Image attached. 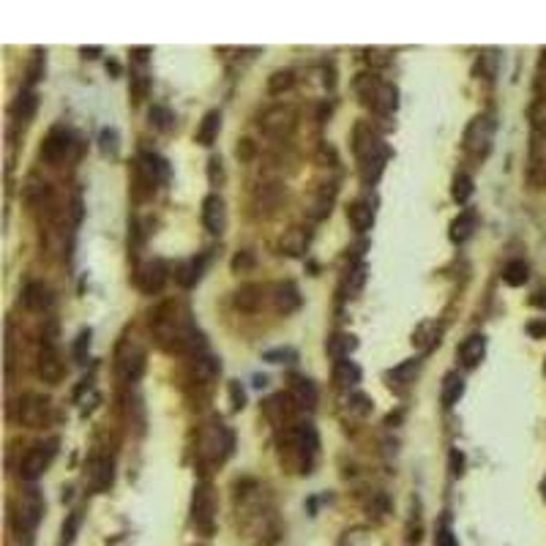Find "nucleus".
I'll list each match as a JSON object with an SVG mask.
<instances>
[{
	"label": "nucleus",
	"instance_id": "nucleus-30",
	"mask_svg": "<svg viewBox=\"0 0 546 546\" xmlns=\"http://www.w3.org/2000/svg\"><path fill=\"white\" fill-rule=\"evenodd\" d=\"M412 344L421 347V350H432L434 344H440V325H437L434 319L421 322V325L415 328V333H412Z\"/></svg>",
	"mask_w": 546,
	"mask_h": 546
},
{
	"label": "nucleus",
	"instance_id": "nucleus-45",
	"mask_svg": "<svg viewBox=\"0 0 546 546\" xmlns=\"http://www.w3.org/2000/svg\"><path fill=\"white\" fill-rule=\"evenodd\" d=\"M101 151L104 154H118V132L115 129H104L101 132Z\"/></svg>",
	"mask_w": 546,
	"mask_h": 546
},
{
	"label": "nucleus",
	"instance_id": "nucleus-10",
	"mask_svg": "<svg viewBox=\"0 0 546 546\" xmlns=\"http://www.w3.org/2000/svg\"><path fill=\"white\" fill-rule=\"evenodd\" d=\"M167 276H169V271H167V262H164V260H148V262H143V265L137 268V273H134L137 287H140L145 295H156V293H161V287L167 284Z\"/></svg>",
	"mask_w": 546,
	"mask_h": 546
},
{
	"label": "nucleus",
	"instance_id": "nucleus-3",
	"mask_svg": "<svg viewBox=\"0 0 546 546\" xmlns=\"http://www.w3.org/2000/svg\"><path fill=\"white\" fill-rule=\"evenodd\" d=\"M355 87H358V93L364 96V101H366L375 112H380V115L396 112V107H399V90H396V85L364 74V77L355 82Z\"/></svg>",
	"mask_w": 546,
	"mask_h": 546
},
{
	"label": "nucleus",
	"instance_id": "nucleus-11",
	"mask_svg": "<svg viewBox=\"0 0 546 546\" xmlns=\"http://www.w3.org/2000/svg\"><path fill=\"white\" fill-rule=\"evenodd\" d=\"M19 421L25 426H44L50 421V399L41 396V393H28L22 401H19Z\"/></svg>",
	"mask_w": 546,
	"mask_h": 546
},
{
	"label": "nucleus",
	"instance_id": "nucleus-40",
	"mask_svg": "<svg viewBox=\"0 0 546 546\" xmlns=\"http://www.w3.org/2000/svg\"><path fill=\"white\" fill-rule=\"evenodd\" d=\"M172 112L167 109V107H154L151 109V123L156 126V129H161V132H169L172 129Z\"/></svg>",
	"mask_w": 546,
	"mask_h": 546
},
{
	"label": "nucleus",
	"instance_id": "nucleus-52",
	"mask_svg": "<svg viewBox=\"0 0 546 546\" xmlns=\"http://www.w3.org/2000/svg\"><path fill=\"white\" fill-rule=\"evenodd\" d=\"M451 468H454V475H462V468H465V456L459 451L451 454Z\"/></svg>",
	"mask_w": 546,
	"mask_h": 546
},
{
	"label": "nucleus",
	"instance_id": "nucleus-50",
	"mask_svg": "<svg viewBox=\"0 0 546 546\" xmlns=\"http://www.w3.org/2000/svg\"><path fill=\"white\" fill-rule=\"evenodd\" d=\"M434 544H437V546H456V538H454V533H451L448 527H443V530L437 533Z\"/></svg>",
	"mask_w": 546,
	"mask_h": 546
},
{
	"label": "nucleus",
	"instance_id": "nucleus-55",
	"mask_svg": "<svg viewBox=\"0 0 546 546\" xmlns=\"http://www.w3.org/2000/svg\"><path fill=\"white\" fill-rule=\"evenodd\" d=\"M527 330H530V336H546V322L536 319V322L527 325Z\"/></svg>",
	"mask_w": 546,
	"mask_h": 546
},
{
	"label": "nucleus",
	"instance_id": "nucleus-25",
	"mask_svg": "<svg viewBox=\"0 0 546 546\" xmlns=\"http://www.w3.org/2000/svg\"><path fill=\"white\" fill-rule=\"evenodd\" d=\"M347 219H350L353 230L366 233V230L375 224V208H372V202H364V200L353 202V205L347 208Z\"/></svg>",
	"mask_w": 546,
	"mask_h": 546
},
{
	"label": "nucleus",
	"instance_id": "nucleus-2",
	"mask_svg": "<svg viewBox=\"0 0 546 546\" xmlns=\"http://www.w3.org/2000/svg\"><path fill=\"white\" fill-rule=\"evenodd\" d=\"M353 148L361 158V178L364 183H377L383 169H386V161H388V148L386 143L364 123L355 126V134H353Z\"/></svg>",
	"mask_w": 546,
	"mask_h": 546
},
{
	"label": "nucleus",
	"instance_id": "nucleus-48",
	"mask_svg": "<svg viewBox=\"0 0 546 546\" xmlns=\"http://www.w3.org/2000/svg\"><path fill=\"white\" fill-rule=\"evenodd\" d=\"M148 77L145 74H137L134 77V87H132V96H134V101H143L145 98V93H148Z\"/></svg>",
	"mask_w": 546,
	"mask_h": 546
},
{
	"label": "nucleus",
	"instance_id": "nucleus-18",
	"mask_svg": "<svg viewBox=\"0 0 546 546\" xmlns=\"http://www.w3.org/2000/svg\"><path fill=\"white\" fill-rule=\"evenodd\" d=\"M262 301H265V287H260V284H240L233 295L235 309H240V312L246 314L260 312L262 309Z\"/></svg>",
	"mask_w": 546,
	"mask_h": 546
},
{
	"label": "nucleus",
	"instance_id": "nucleus-49",
	"mask_svg": "<svg viewBox=\"0 0 546 546\" xmlns=\"http://www.w3.org/2000/svg\"><path fill=\"white\" fill-rule=\"evenodd\" d=\"M87 347H90V330H82L77 336V342H74V355H77V358H85Z\"/></svg>",
	"mask_w": 546,
	"mask_h": 546
},
{
	"label": "nucleus",
	"instance_id": "nucleus-35",
	"mask_svg": "<svg viewBox=\"0 0 546 546\" xmlns=\"http://www.w3.org/2000/svg\"><path fill=\"white\" fill-rule=\"evenodd\" d=\"M364 282H366V262H358V265H353L350 271H347V276H344V295L347 298H355L361 290H364Z\"/></svg>",
	"mask_w": 546,
	"mask_h": 546
},
{
	"label": "nucleus",
	"instance_id": "nucleus-54",
	"mask_svg": "<svg viewBox=\"0 0 546 546\" xmlns=\"http://www.w3.org/2000/svg\"><path fill=\"white\" fill-rule=\"evenodd\" d=\"M216 178L222 180V158H211V183H216Z\"/></svg>",
	"mask_w": 546,
	"mask_h": 546
},
{
	"label": "nucleus",
	"instance_id": "nucleus-23",
	"mask_svg": "<svg viewBox=\"0 0 546 546\" xmlns=\"http://www.w3.org/2000/svg\"><path fill=\"white\" fill-rule=\"evenodd\" d=\"M205 262H208V257H205V254H200V257H189L186 262H180V265H178V271H175L178 284H180V287H194V284L200 282L202 271H205Z\"/></svg>",
	"mask_w": 546,
	"mask_h": 546
},
{
	"label": "nucleus",
	"instance_id": "nucleus-28",
	"mask_svg": "<svg viewBox=\"0 0 546 546\" xmlns=\"http://www.w3.org/2000/svg\"><path fill=\"white\" fill-rule=\"evenodd\" d=\"M222 372V364L213 358V355H197V358H191V377L197 380V383H211L216 375Z\"/></svg>",
	"mask_w": 546,
	"mask_h": 546
},
{
	"label": "nucleus",
	"instance_id": "nucleus-47",
	"mask_svg": "<svg viewBox=\"0 0 546 546\" xmlns=\"http://www.w3.org/2000/svg\"><path fill=\"white\" fill-rule=\"evenodd\" d=\"M79 522H82V514L74 511V514L69 516V522L63 525V541H66V544H69V541H74V533H77Z\"/></svg>",
	"mask_w": 546,
	"mask_h": 546
},
{
	"label": "nucleus",
	"instance_id": "nucleus-42",
	"mask_svg": "<svg viewBox=\"0 0 546 546\" xmlns=\"http://www.w3.org/2000/svg\"><path fill=\"white\" fill-rule=\"evenodd\" d=\"M41 77H44V52L36 50V52H33V61H30V66H28V85H36Z\"/></svg>",
	"mask_w": 546,
	"mask_h": 546
},
{
	"label": "nucleus",
	"instance_id": "nucleus-44",
	"mask_svg": "<svg viewBox=\"0 0 546 546\" xmlns=\"http://www.w3.org/2000/svg\"><path fill=\"white\" fill-rule=\"evenodd\" d=\"M251 268H254V254L251 251H238L233 257L235 273H243V271H251Z\"/></svg>",
	"mask_w": 546,
	"mask_h": 546
},
{
	"label": "nucleus",
	"instance_id": "nucleus-32",
	"mask_svg": "<svg viewBox=\"0 0 546 546\" xmlns=\"http://www.w3.org/2000/svg\"><path fill=\"white\" fill-rule=\"evenodd\" d=\"M36 107H39L36 93L22 90V93L14 98V104H11V115H14V118H19V120H30V118H33V112H36Z\"/></svg>",
	"mask_w": 546,
	"mask_h": 546
},
{
	"label": "nucleus",
	"instance_id": "nucleus-46",
	"mask_svg": "<svg viewBox=\"0 0 546 546\" xmlns=\"http://www.w3.org/2000/svg\"><path fill=\"white\" fill-rule=\"evenodd\" d=\"M230 399H233V410H243L246 407V390H243V386L238 380L230 383Z\"/></svg>",
	"mask_w": 546,
	"mask_h": 546
},
{
	"label": "nucleus",
	"instance_id": "nucleus-33",
	"mask_svg": "<svg viewBox=\"0 0 546 546\" xmlns=\"http://www.w3.org/2000/svg\"><path fill=\"white\" fill-rule=\"evenodd\" d=\"M462 393H465V380H462V375H456V372H451V375H445V380H443V404L445 407H454L459 399H462Z\"/></svg>",
	"mask_w": 546,
	"mask_h": 546
},
{
	"label": "nucleus",
	"instance_id": "nucleus-38",
	"mask_svg": "<svg viewBox=\"0 0 546 546\" xmlns=\"http://www.w3.org/2000/svg\"><path fill=\"white\" fill-rule=\"evenodd\" d=\"M451 197L459 202V205H465L470 197H472V178H470L468 172H459L456 178H454V186H451Z\"/></svg>",
	"mask_w": 546,
	"mask_h": 546
},
{
	"label": "nucleus",
	"instance_id": "nucleus-14",
	"mask_svg": "<svg viewBox=\"0 0 546 546\" xmlns=\"http://www.w3.org/2000/svg\"><path fill=\"white\" fill-rule=\"evenodd\" d=\"M284 443H287L293 451H298L301 456H306V459L317 454V445H319L317 432H314L312 423H295V426H290V429L284 432Z\"/></svg>",
	"mask_w": 546,
	"mask_h": 546
},
{
	"label": "nucleus",
	"instance_id": "nucleus-21",
	"mask_svg": "<svg viewBox=\"0 0 546 546\" xmlns=\"http://www.w3.org/2000/svg\"><path fill=\"white\" fill-rule=\"evenodd\" d=\"M309 240H312V233L306 227H290L287 233L282 235V254H290V257H301L306 249H309Z\"/></svg>",
	"mask_w": 546,
	"mask_h": 546
},
{
	"label": "nucleus",
	"instance_id": "nucleus-15",
	"mask_svg": "<svg viewBox=\"0 0 546 546\" xmlns=\"http://www.w3.org/2000/svg\"><path fill=\"white\" fill-rule=\"evenodd\" d=\"M230 451H233V434L222 423H211L202 440V454H208L213 462H222L224 456H230Z\"/></svg>",
	"mask_w": 546,
	"mask_h": 546
},
{
	"label": "nucleus",
	"instance_id": "nucleus-36",
	"mask_svg": "<svg viewBox=\"0 0 546 546\" xmlns=\"http://www.w3.org/2000/svg\"><path fill=\"white\" fill-rule=\"evenodd\" d=\"M527 276H530V268H527L525 260H511V262L503 268V279H505V284H511V287H522V284L527 282Z\"/></svg>",
	"mask_w": 546,
	"mask_h": 546
},
{
	"label": "nucleus",
	"instance_id": "nucleus-20",
	"mask_svg": "<svg viewBox=\"0 0 546 546\" xmlns=\"http://www.w3.org/2000/svg\"><path fill=\"white\" fill-rule=\"evenodd\" d=\"M456 355H459V361H462L465 369L478 366V364L483 361V355H486V336H483V333H472V336H468V339L459 344Z\"/></svg>",
	"mask_w": 546,
	"mask_h": 546
},
{
	"label": "nucleus",
	"instance_id": "nucleus-29",
	"mask_svg": "<svg viewBox=\"0 0 546 546\" xmlns=\"http://www.w3.org/2000/svg\"><path fill=\"white\" fill-rule=\"evenodd\" d=\"M333 383L342 386V388L358 386V383H361V366H358L355 361H350V358L336 361V366H333Z\"/></svg>",
	"mask_w": 546,
	"mask_h": 546
},
{
	"label": "nucleus",
	"instance_id": "nucleus-17",
	"mask_svg": "<svg viewBox=\"0 0 546 546\" xmlns=\"http://www.w3.org/2000/svg\"><path fill=\"white\" fill-rule=\"evenodd\" d=\"M22 301L30 312H47L55 304V293L47 282H28L22 290Z\"/></svg>",
	"mask_w": 546,
	"mask_h": 546
},
{
	"label": "nucleus",
	"instance_id": "nucleus-13",
	"mask_svg": "<svg viewBox=\"0 0 546 546\" xmlns=\"http://www.w3.org/2000/svg\"><path fill=\"white\" fill-rule=\"evenodd\" d=\"M41 514H44L41 494H39L36 489H30V492H25V494H22L19 508H17V514H14V522H17V527H19V530H33V527L39 525Z\"/></svg>",
	"mask_w": 546,
	"mask_h": 546
},
{
	"label": "nucleus",
	"instance_id": "nucleus-16",
	"mask_svg": "<svg viewBox=\"0 0 546 546\" xmlns=\"http://www.w3.org/2000/svg\"><path fill=\"white\" fill-rule=\"evenodd\" d=\"M202 224L211 235H222L227 227V208L219 194H208L202 202Z\"/></svg>",
	"mask_w": 546,
	"mask_h": 546
},
{
	"label": "nucleus",
	"instance_id": "nucleus-6",
	"mask_svg": "<svg viewBox=\"0 0 546 546\" xmlns=\"http://www.w3.org/2000/svg\"><path fill=\"white\" fill-rule=\"evenodd\" d=\"M492 137H494V123L486 115L472 118L465 129V151L470 156H486L492 151Z\"/></svg>",
	"mask_w": 546,
	"mask_h": 546
},
{
	"label": "nucleus",
	"instance_id": "nucleus-31",
	"mask_svg": "<svg viewBox=\"0 0 546 546\" xmlns=\"http://www.w3.org/2000/svg\"><path fill=\"white\" fill-rule=\"evenodd\" d=\"M475 230V213L472 211H465V213H459L454 222H451V240L454 243H465L470 240V235Z\"/></svg>",
	"mask_w": 546,
	"mask_h": 546
},
{
	"label": "nucleus",
	"instance_id": "nucleus-1",
	"mask_svg": "<svg viewBox=\"0 0 546 546\" xmlns=\"http://www.w3.org/2000/svg\"><path fill=\"white\" fill-rule=\"evenodd\" d=\"M154 336H156L158 347H164L167 353H180V355H202L208 350L202 330H197V325L191 322V312L186 304L180 301H167L154 312Z\"/></svg>",
	"mask_w": 546,
	"mask_h": 546
},
{
	"label": "nucleus",
	"instance_id": "nucleus-41",
	"mask_svg": "<svg viewBox=\"0 0 546 546\" xmlns=\"http://www.w3.org/2000/svg\"><path fill=\"white\" fill-rule=\"evenodd\" d=\"M494 69H497V55L494 52H483L481 58H478V66H475V74H481V77H494Z\"/></svg>",
	"mask_w": 546,
	"mask_h": 546
},
{
	"label": "nucleus",
	"instance_id": "nucleus-7",
	"mask_svg": "<svg viewBox=\"0 0 546 546\" xmlns=\"http://www.w3.org/2000/svg\"><path fill=\"white\" fill-rule=\"evenodd\" d=\"M295 126V109L290 104H273L260 115V129L271 137H284Z\"/></svg>",
	"mask_w": 546,
	"mask_h": 546
},
{
	"label": "nucleus",
	"instance_id": "nucleus-4",
	"mask_svg": "<svg viewBox=\"0 0 546 546\" xmlns=\"http://www.w3.org/2000/svg\"><path fill=\"white\" fill-rule=\"evenodd\" d=\"M115 372L123 383H134L140 380V375L145 372V347L137 339H123L118 353H115Z\"/></svg>",
	"mask_w": 546,
	"mask_h": 546
},
{
	"label": "nucleus",
	"instance_id": "nucleus-12",
	"mask_svg": "<svg viewBox=\"0 0 546 546\" xmlns=\"http://www.w3.org/2000/svg\"><path fill=\"white\" fill-rule=\"evenodd\" d=\"M191 519L200 530L211 533L213 530V494H211V486L208 483H200L194 489V497H191Z\"/></svg>",
	"mask_w": 546,
	"mask_h": 546
},
{
	"label": "nucleus",
	"instance_id": "nucleus-34",
	"mask_svg": "<svg viewBox=\"0 0 546 546\" xmlns=\"http://www.w3.org/2000/svg\"><path fill=\"white\" fill-rule=\"evenodd\" d=\"M140 167L148 172L151 183H158V180H167V178H169V164L161 156H156V154H143Z\"/></svg>",
	"mask_w": 546,
	"mask_h": 546
},
{
	"label": "nucleus",
	"instance_id": "nucleus-26",
	"mask_svg": "<svg viewBox=\"0 0 546 546\" xmlns=\"http://www.w3.org/2000/svg\"><path fill=\"white\" fill-rule=\"evenodd\" d=\"M358 347V339L353 333H333L328 342H325V353L333 358V361H344L350 358V353Z\"/></svg>",
	"mask_w": 546,
	"mask_h": 546
},
{
	"label": "nucleus",
	"instance_id": "nucleus-53",
	"mask_svg": "<svg viewBox=\"0 0 546 546\" xmlns=\"http://www.w3.org/2000/svg\"><path fill=\"white\" fill-rule=\"evenodd\" d=\"M254 154V145H251V140H240V145H238V156L240 158H251Z\"/></svg>",
	"mask_w": 546,
	"mask_h": 546
},
{
	"label": "nucleus",
	"instance_id": "nucleus-43",
	"mask_svg": "<svg viewBox=\"0 0 546 546\" xmlns=\"http://www.w3.org/2000/svg\"><path fill=\"white\" fill-rule=\"evenodd\" d=\"M295 358H298V353L293 347H276V350H268L265 353V361H271V364H290Z\"/></svg>",
	"mask_w": 546,
	"mask_h": 546
},
{
	"label": "nucleus",
	"instance_id": "nucleus-22",
	"mask_svg": "<svg viewBox=\"0 0 546 546\" xmlns=\"http://www.w3.org/2000/svg\"><path fill=\"white\" fill-rule=\"evenodd\" d=\"M112 478H115V465L109 456H96L90 462V483L96 492H107L112 486Z\"/></svg>",
	"mask_w": 546,
	"mask_h": 546
},
{
	"label": "nucleus",
	"instance_id": "nucleus-59",
	"mask_svg": "<svg viewBox=\"0 0 546 546\" xmlns=\"http://www.w3.org/2000/svg\"><path fill=\"white\" fill-rule=\"evenodd\" d=\"M544 369H546V366H544Z\"/></svg>",
	"mask_w": 546,
	"mask_h": 546
},
{
	"label": "nucleus",
	"instance_id": "nucleus-56",
	"mask_svg": "<svg viewBox=\"0 0 546 546\" xmlns=\"http://www.w3.org/2000/svg\"><path fill=\"white\" fill-rule=\"evenodd\" d=\"M82 55L85 58H98L101 55V47H82Z\"/></svg>",
	"mask_w": 546,
	"mask_h": 546
},
{
	"label": "nucleus",
	"instance_id": "nucleus-58",
	"mask_svg": "<svg viewBox=\"0 0 546 546\" xmlns=\"http://www.w3.org/2000/svg\"><path fill=\"white\" fill-rule=\"evenodd\" d=\"M541 492H544V500H546V478H544V483H541Z\"/></svg>",
	"mask_w": 546,
	"mask_h": 546
},
{
	"label": "nucleus",
	"instance_id": "nucleus-19",
	"mask_svg": "<svg viewBox=\"0 0 546 546\" xmlns=\"http://www.w3.org/2000/svg\"><path fill=\"white\" fill-rule=\"evenodd\" d=\"M271 301H273V309L279 314H290L301 306V290H298L293 282H279V284L273 287Z\"/></svg>",
	"mask_w": 546,
	"mask_h": 546
},
{
	"label": "nucleus",
	"instance_id": "nucleus-57",
	"mask_svg": "<svg viewBox=\"0 0 546 546\" xmlns=\"http://www.w3.org/2000/svg\"><path fill=\"white\" fill-rule=\"evenodd\" d=\"M107 72H112V74H120V66H118L115 61H109V63H107Z\"/></svg>",
	"mask_w": 546,
	"mask_h": 546
},
{
	"label": "nucleus",
	"instance_id": "nucleus-9",
	"mask_svg": "<svg viewBox=\"0 0 546 546\" xmlns=\"http://www.w3.org/2000/svg\"><path fill=\"white\" fill-rule=\"evenodd\" d=\"M72 151H74V134L69 129H61V126L52 129L47 134L44 145H41V156H44V161H50V164L66 161V158L72 156Z\"/></svg>",
	"mask_w": 546,
	"mask_h": 546
},
{
	"label": "nucleus",
	"instance_id": "nucleus-51",
	"mask_svg": "<svg viewBox=\"0 0 546 546\" xmlns=\"http://www.w3.org/2000/svg\"><path fill=\"white\" fill-rule=\"evenodd\" d=\"M353 401H355V410H358V412H369V410H372V404H369V399H366L364 393H355Z\"/></svg>",
	"mask_w": 546,
	"mask_h": 546
},
{
	"label": "nucleus",
	"instance_id": "nucleus-27",
	"mask_svg": "<svg viewBox=\"0 0 546 546\" xmlns=\"http://www.w3.org/2000/svg\"><path fill=\"white\" fill-rule=\"evenodd\" d=\"M219 129H222V112L219 109L205 112V118H202V123L197 129V143L205 145V148H211L216 143V137H219Z\"/></svg>",
	"mask_w": 546,
	"mask_h": 546
},
{
	"label": "nucleus",
	"instance_id": "nucleus-5",
	"mask_svg": "<svg viewBox=\"0 0 546 546\" xmlns=\"http://www.w3.org/2000/svg\"><path fill=\"white\" fill-rule=\"evenodd\" d=\"M55 451H58V440H47V443L33 445V448L25 454L22 465H19V475H22L25 481H36V478H41V475L47 472V468L52 465Z\"/></svg>",
	"mask_w": 546,
	"mask_h": 546
},
{
	"label": "nucleus",
	"instance_id": "nucleus-37",
	"mask_svg": "<svg viewBox=\"0 0 546 546\" xmlns=\"http://www.w3.org/2000/svg\"><path fill=\"white\" fill-rule=\"evenodd\" d=\"M418 366H421V361H418V358H410V361L399 364L396 369H390V380H396V383L407 386V383H412V380H415V375H418Z\"/></svg>",
	"mask_w": 546,
	"mask_h": 546
},
{
	"label": "nucleus",
	"instance_id": "nucleus-24",
	"mask_svg": "<svg viewBox=\"0 0 546 546\" xmlns=\"http://www.w3.org/2000/svg\"><path fill=\"white\" fill-rule=\"evenodd\" d=\"M290 399H293V404L301 407V410H314V407H317V386H314L312 380H306V377H298V380L293 383Z\"/></svg>",
	"mask_w": 546,
	"mask_h": 546
},
{
	"label": "nucleus",
	"instance_id": "nucleus-8",
	"mask_svg": "<svg viewBox=\"0 0 546 546\" xmlns=\"http://www.w3.org/2000/svg\"><path fill=\"white\" fill-rule=\"evenodd\" d=\"M66 375V364H63V355L58 350V344L52 339L41 342V350H39V377L44 383H61Z\"/></svg>",
	"mask_w": 546,
	"mask_h": 546
},
{
	"label": "nucleus",
	"instance_id": "nucleus-39",
	"mask_svg": "<svg viewBox=\"0 0 546 546\" xmlns=\"http://www.w3.org/2000/svg\"><path fill=\"white\" fill-rule=\"evenodd\" d=\"M293 85H295V74H293L290 69H284V72H273V74L268 77V90H271L273 96H279V93L290 90Z\"/></svg>",
	"mask_w": 546,
	"mask_h": 546
}]
</instances>
